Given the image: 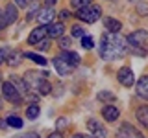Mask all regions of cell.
Returning <instances> with one entry per match:
<instances>
[{
    "label": "cell",
    "instance_id": "obj_31",
    "mask_svg": "<svg viewBox=\"0 0 148 138\" xmlns=\"http://www.w3.org/2000/svg\"><path fill=\"white\" fill-rule=\"evenodd\" d=\"M37 48H39V50H48V48H50V43L43 39L41 43H37Z\"/></svg>",
    "mask_w": 148,
    "mask_h": 138
},
{
    "label": "cell",
    "instance_id": "obj_4",
    "mask_svg": "<svg viewBox=\"0 0 148 138\" xmlns=\"http://www.w3.org/2000/svg\"><path fill=\"white\" fill-rule=\"evenodd\" d=\"M2 94H4V98L9 99L13 105H21V92H18L15 87H13V83L11 81H6V83H2Z\"/></svg>",
    "mask_w": 148,
    "mask_h": 138
},
{
    "label": "cell",
    "instance_id": "obj_35",
    "mask_svg": "<svg viewBox=\"0 0 148 138\" xmlns=\"http://www.w3.org/2000/svg\"><path fill=\"white\" fill-rule=\"evenodd\" d=\"M72 138H95V136H91V135H74Z\"/></svg>",
    "mask_w": 148,
    "mask_h": 138
},
{
    "label": "cell",
    "instance_id": "obj_5",
    "mask_svg": "<svg viewBox=\"0 0 148 138\" xmlns=\"http://www.w3.org/2000/svg\"><path fill=\"white\" fill-rule=\"evenodd\" d=\"M15 20H17V7H15V4H8L6 11L2 15V20H0V30H4L9 24H13Z\"/></svg>",
    "mask_w": 148,
    "mask_h": 138
},
{
    "label": "cell",
    "instance_id": "obj_30",
    "mask_svg": "<svg viewBox=\"0 0 148 138\" xmlns=\"http://www.w3.org/2000/svg\"><path fill=\"white\" fill-rule=\"evenodd\" d=\"M8 52H9L8 48H0V64H2V63L8 59Z\"/></svg>",
    "mask_w": 148,
    "mask_h": 138
},
{
    "label": "cell",
    "instance_id": "obj_28",
    "mask_svg": "<svg viewBox=\"0 0 148 138\" xmlns=\"http://www.w3.org/2000/svg\"><path fill=\"white\" fill-rule=\"evenodd\" d=\"M59 46H61L63 50H69V48H71V39H67V37H59Z\"/></svg>",
    "mask_w": 148,
    "mask_h": 138
},
{
    "label": "cell",
    "instance_id": "obj_9",
    "mask_svg": "<svg viewBox=\"0 0 148 138\" xmlns=\"http://www.w3.org/2000/svg\"><path fill=\"white\" fill-rule=\"evenodd\" d=\"M119 133H120V138H145L133 125H130V123H122Z\"/></svg>",
    "mask_w": 148,
    "mask_h": 138
},
{
    "label": "cell",
    "instance_id": "obj_37",
    "mask_svg": "<svg viewBox=\"0 0 148 138\" xmlns=\"http://www.w3.org/2000/svg\"><path fill=\"white\" fill-rule=\"evenodd\" d=\"M56 2H58V0H46V6H48V7H52Z\"/></svg>",
    "mask_w": 148,
    "mask_h": 138
},
{
    "label": "cell",
    "instance_id": "obj_17",
    "mask_svg": "<svg viewBox=\"0 0 148 138\" xmlns=\"http://www.w3.org/2000/svg\"><path fill=\"white\" fill-rule=\"evenodd\" d=\"M137 120L145 129H148V105H143L137 109Z\"/></svg>",
    "mask_w": 148,
    "mask_h": 138
},
{
    "label": "cell",
    "instance_id": "obj_38",
    "mask_svg": "<svg viewBox=\"0 0 148 138\" xmlns=\"http://www.w3.org/2000/svg\"><path fill=\"white\" fill-rule=\"evenodd\" d=\"M65 123H67V122H65V120H61V122H59V120H58V127H63Z\"/></svg>",
    "mask_w": 148,
    "mask_h": 138
},
{
    "label": "cell",
    "instance_id": "obj_39",
    "mask_svg": "<svg viewBox=\"0 0 148 138\" xmlns=\"http://www.w3.org/2000/svg\"><path fill=\"white\" fill-rule=\"evenodd\" d=\"M130 2H141V0H130Z\"/></svg>",
    "mask_w": 148,
    "mask_h": 138
},
{
    "label": "cell",
    "instance_id": "obj_10",
    "mask_svg": "<svg viewBox=\"0 0 148 138\" xmlns=\"http://www.w3.org/2000/svg\"><path fill=\"white\" fill-rule=\"evenodd\" d=\"M54 66H56V70L59 72V76H69V74H71V64H69L67 61H65V59L61 57V55H58V57H54Z\"/></svg>",
    "mask_w": 148,
    "mask_h": 138
},
{
    "label": "cell",
    "instance_id": "obj_24",
    "mask_svg": "<svg viewBox=\"0 0 148 138\" xmlns=\"http://www.w3.org/2000/svg\"><path fill=\"white\" fill-rule=\"evenodd\" d=\"M96 98H98L100 101H109V103H111V101H115V94H111V92H98V96H96Z\"/></svg>",
    "mask_w": 148,
    "mask_h": 138
},
{
    "label": "cell",
    "instance_id": "obj_15",
    "mask_svg": "<svg viewBox=\"0 0 148 138\" xmlns=\"http://www.w3.org/2000/svg\"><path fill=\"white\" fill-rule=\"evenodd\" d=\"M104 26H106V30H108L109 33H119V31L122 30V24H120L119 20H115V18H111V17L104 18Z\"/></svg>",
    "mask_w": 148,
    "mask_h": 138
},
{
    "label": "cell",
    "instance_id": "obj_1",
    "mask_svg": "<svg viewBox=\"0 0 148 138\" xmlns=\"http://www.w3.org/2000/svg\"><path fill=\"white\" fill-rule=\"evenodd\" d=\"M126 52H128V44L119 33H109L108 31L106 35H102V43H100V57L102 59L111 61V59L122 57Z\"/></svg>",
    "mask_w": 148,
    "mask_h": 138
},
{
    "label": "cell",
    "instance_id": "obj_22",
    "mask_svg": "<svg viewBox=\"0 0 148 138\" xmlns=\"http://www.w3.org/2000/svg\"><path fill=\"white\" fill-rule=\"evenodd\" d=\"M11 83H13V87H15V89L21 92V94H24V90L28 89V85L24 81H21V79H17V77H11Z\"/></svg>",
    "mask_w": 148,
    "mask_h": 138
},
{
    "label": "cell",
    "instance_id": "obj_36",
    "mask_svg": "<svg viewBox=\"0 0 148 138\" xmlns=\"http://www.w3.org/2000/svg\"><path fill=\"white\" fill-rule=\"evenodd\" d=\"M48 138H63V135H61V133H52Z\"/></svg>",
    "mask_w": 148,
    "mask_h": 138
},
{
    "label": "cell",
    "instance_id": "obj_27",
    "mask_svg": "<svg viewBox=\"0 0 148 138\" xmlns=\"http://www.w3.org/2000/svg\"><path fill=\"white\" fill-rule=\"evenodd\" d=\"M137 13H139V15H143V17L148 15V4L139 2V4H137Z\"/></svg>",
    "mask_w": 148,
    "mask_h": 138
},
{
    "label": "cell",
    "instance_id": "obj_8",
    "mask_svg": "<svg viewBox=\"0 0 148 138\" xmlns=\"http://www.w3.org/2000/svg\"><path fill=\"white\" fill-rule=\"evenodd\" d=\"M54 17H56V11H54L52 7L46 6V7H43V9H39V13H37V17H35V18L41 22V26H46L48 22H52V20H54Z\"/></svg>",
    "mask_w": 148,
    "mask_h": 138
},
{
    "label": "cell",
    "instance_id": "obj_7",
    "mask_svg": "<svg viewBox=\"0 0 148 138\" xmlns=\"http://www.w3.org/2000/svg\"><path fill=\"white\" fill-rule=\"evenodd\" d=\"M117 77H119V81L122 83L124 87H133V72H132V68L130 66H122L119 70V74H117Z\"/></svg>",
    "mask_w": 148,
    "mask_h": 138
},
{
    "label": "cell",
    "instance_id": "obj_25",
    "mask_svg": "<svg viewBox=\"0 0 148 138\" xmlns=\"http://www.w3.org/2000/svg\"><path fill=\"white\" fill-rule=\"evenodd\" d=\"M82 46H83V48H87V50L95 48V41H92V37H91V35H89V37L83 35V37H82Z\"/></svg>",
    "mask_w": 148,
    "mask_h": 138
},
{
    "label": "cell",
    "instance_id": "obj_11",
    "mask_svg": "<svg viewBox=\"0 0 148 138\" xmlns=\"http://www.w3.org/2000/svg\"><path fill=\"white\" fill-rule=\"evenodd\" d=\"M46 35V26H37L35 30H32L30 37H28V44H37L45 39Z\"/></svg>",
    "mask_w": 148,
    "mask_h": 138
},
{
    "label": "cell",
    "instance_id": "obj_12",
    "mask_svg": "<svg viewBox=\"0 0 148 138\" xmlns=\"http://www.w3.org/2000/svg\"><path fill=\"white\" fill-rule=\"evenodd\" d=\"M135 92H137L139 98H143V99H146V101H148V76H143L141 79L137 81Z\"/></svg>",
    "mask_w": 148,
    "mask_h": 138
},
{
    "label": "cell",
    "instance_id": "obj_23",
    "mask_svg": "<svg viewBox=\"0 0 148 138\" xmlns=\"http://www.w3.org/2000/svg\"><path fill=\"white\" fill-rule=\"evenodd\" d=\"M26 57L30 59V61L37 63V64H46V59H45V57H41L39 53H32V52H28V53H26Z\"/></svg>",
    "mask_w": 148,
    "mask_h": 138
},
{
    "label": "cell",
    "instance_id": "obj_3",
    "mask_svg": "<svg viewBox=\"0 0 148 138\" xmlns=\"http://www.w3.org/2000/svg\"><path fill=\"white\" fill-rule=\"evenodd\" d=\"M102 15V9L98 6H92V4H89V6L85 7H80L76 9V18L82 22H87V24H92V22H96Z\"/></svg>",
    "mask_w": 148,
    "mask_h": 138
},
{
    "label": "cell",
    "instance_id": "obj_33",
    "mask_svg": "<svg viewBox=\"0 0 148 138\" xmlns=\"http://www.w3.org/2000/svg\"><path fill=\"white\" fill-rule=\"evenodd\" d=\"M21 138H39V135H37V133H28V135L21 136Z\"/></svg>",
    "mask_w": 148,
    "mask_h": 138
},
{
    "label": "cell",
    "instance_id": "obj_40",
    "mask_svg": "<svg viewBox=\"0 0 148 138\" xmlns=\"http://www.w3.org/2000/svg\"><path fill=\"white\" fill-rule=\"evenodd\" d=\"M0 83H2V74H0Z\"/></svg>",
    "mask_w": 148,
    "mask_h": 138
},
{
    "label": "cell",
    "instance_id": "obj_14",
    "mask_svg": "<svg viewBox=\"0 0 148 138\" xmlns=\"http://www.w3.org/2000/svg\"><path fill=\"white\" fill-rule=\"evenodd\" d=\"M102 116H104L106 122H115V120L119 118V109L115 107V105H106V107L102 109Z\"/></svg>",
    "mask_w": 148,
    "mask_h": 138
},
{
    "label": "cell",
    "instance_id": "obj_42",
    "mask_svg": "<svg viewBox=\"0 0 148 138\" xmlns=\"http://www.w3.org/2000/svg\"><path fill=\"white\" fill-rule=\"evenodd\" d=\"M0 18H2V11H0Z\"/></svg>",
    "mask_w": 148,
    "mask_h": 138
},
{
    "label": "cell",
    "instance_id": "obj_6",
    "mask_svg": "<svg viewBox=\"0 0 148 138\" xmlns=\"http://www.w3.org/2000/svg\"><path fill=\"white\" fill-rule=\"evenodd\" d=\"M87 129H89V133H91V136H95V138H106L108 136V131L104 129V125L98 122V120H87Z\"/></svg>",
    "mask_w": 148,
    "mask_h": 138
},
{
    "label": "cell",
    "instance_id": "obj_29",
    "mask_svg": "<svg viewBox=\"0 0 148 138\" xmlns=\"http://www.w3.org/2000/svg\"><path fill=\"white\" fill-rule=\"evenodd\" d=\"M72 37H83V28L82 26H72Z\"/></svg>",
    "mask_w": 148,
    "mask_h": 138
},
{
    "label": "cell",
    "instance_id": "obj_21",
    "mask_svg": "<svg viewBox=\"0 0 148 138\" xmlns=\"http://www.w3.org/2000/svg\"><path fill=\"white\" fill-rule=\"evenodd\" d=\"M21 57H22V53H21V52H13V53L8 57V61H6V63L9 64V66H17V64L21 63Z\"/></svg>",
    "mask_w": 148,
    "mask_h": 138
},
{
    "label": "cell",
    "instance_id": "obj_20",
    "mask_svg": "<svg viewBox=\"0 0 148 138\" xmlns=\"http://www.w3.org/2000/svg\"><path fill=\"white\" fill-rule=\"evenodd\" d=\"M39 112H41V110H39V105H30V107H28L26 109V116L28 118H30V120H35L37 116H39Z\"/></svg>",
    "mask_w": 148,
    "mask_h": 138
},
{
    "label": "cell",
    "instance_id": "obj_41",
    "mask_svg": "<svg viewBox=\"0 0 148 138\" xmlns=\"http://www.w3.org/2000/svg\"><path fill=\"white\" fill-rule=\"evenodd\" d=\"M0 109H2V99H0Z\"/></svg>",
    "mask_w": 148,
    "mask_h": 138
},
{
    "label": "cell",
    "instance_id": "obj_32",
    "mask_svg": "<svg viewBox=\"0 0 148 138\" xmlns=\"http://www.w3.org/2000/svg\"><path fill=\"white\" fill-rule=\"evenodd\" d=\"M28 2H30V0H15V4H17L18 7H26Z\"/></svg>",
    "mask_w": 148,
    "mask_h": 138
},
{
    "label": "cell",
    "instance_id": "obj_26",
    "mask_svg": "<svg viewBox=\"0 0 148 138\" xmlns=\"http://www.w3.org/2000/svg\"><path fill=\"white\" fill-rule=\"evenodd\" d=\"M91 4V0H71V6L74 9H80V7H85V6H89Z\"/></svg>",
    "mask_w": 148,
    "mask_h": 138
},
{
    "label": "cell",
    "instance_id": "obj_19",
    "mask_svg": "<svg viewBox=\"0 0 148 138\" xmlns=\"http://www.w3.org/2000/svg\"><path fill=\"white\" fill-rule=\"evenodd\" d=\"M6 122H8V125H11V127H15V129H21L22 127V120L18 118L17 114H9Z\"/></svg>",
    "mask_w": 148,
    "mask_h": 138
},
{
    "label": "cell",
    "instance_id": "obj_16",
    "mask_svg": "<svg viewBox=\"0 0 148 138\" xmlns=\"http://www.w3.org/2000/svg\"><path fill=\"white\" fill-rule=\"evenodd\" d=\"M61 57L67 61L71 66H78L80 64V55H78L76 52H71V50H65V52L61 53Z\"/></svg>",
    "mask_w": 148,
    "mask_h": 138
},
{
    "label": "cell",
    "instance_id": "obj_18",
    "mask_svg": "<svg viewBox=\"0 0 148 138\" xmlns=\"http://www.w3.org/2000/svg\"><path fill=\"white\" fill-rule=\"evenodd\" d=\"M37 90H39L41 94L46 96V94H50V92H52V85L46 81V77H41L39 83H37Z\"/></svg>",
    "mask_w": 148,
    "mask_h": 138
},
{
    "label": "cell",
    "instance_id": "obj_2",
    "mask_svg": "<svg viewBox=\"0 0 148 138\" xmlns=\"http://www.w3.org/2000/svg\"><path fill=\"white\" fill-rule=\"evenodd\" d=\"M126 43L132 46V50L135 53H145L143 52V46H146V43H148V31L146 30H137V31H133V33H130L128 37H126Z\"/></svg>",
    "mask_w": 148,
    "mask_h": 138
},
{
    "label": "cell",
    "instance_id": "obj_43",
    "mask_svg": "<svg viewBox=\"0 0 148 138\" xmlns=\"http://www.w3.org/2000/svg\"><path fill=\"white\" fill-rule=\"evenodd\" d=\"M119 138H120V136H119Z\"/></svg>",
    "mask_w": 148,
    "mask_h": 138
},
{
    "label": "cell",
    "instance_id": "obj_13",
    "mask_svg": "<svg viewBox=\"0 0 148 138\" xmlns=\"http://www.w3.org/2000/svg\"><path fill=\"white\" fill-rule=\"evenodd\" d=\"M63 33H65V26L61 22H54L46 28V35L52 37V39H59V37H63Z\"/></svg>",
    "mask_w": 148,
    "mask_h": 138
},
{
    "label": "cell",
    "instance_id": "obj_34",
    "mask_svg": "<svg viewBox=\"0 0 148 138\" xmlns=\"http://www.w3.org/2000/svg\"><path fill=\"white\" fill-rule=\"evenodd\" d=\"M59 15H61V18H69V17H71V13H69L67 9H63V11L59 13Z\"/></svg>",
    "mask_w": 148,
    "mask_h": 138
}]
</instances>
